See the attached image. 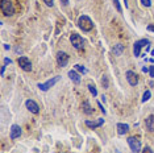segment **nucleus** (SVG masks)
<instances>
[{
	"instance_id": "nucleus-1",
	"label": "nucleus",
	"mask_w": 154,
	"mask_h": 153,
	"mask_svg": "<svg viewBox=\"0 0 154 153\" xmlns=\"http://www.w3.org/2000/svg\"><path fill=\"white\" fill-rule=\"evenodd\" d=\"M78 26L83 32H91L94 29V23L87 15H82L78 19Z\"/></svg>"
},
{
	"instance_id": "nucleus-2",
	"label": "nucleus",
	"mask_w": 154,
	"mask_h": 153,
	"mask_svg": "<svg viewBox=\"0 0 154 153\" xmlns=\"http://www.w3.org/2000/svg\"><path fill=\"white\" fill-rule=\"evenodd\" d=\"M0 9H1V12L4 16H13L15 13H16V8H15L13 3L9 1V0H1V3H0Z\"/></svg>"
},
{
	"instance_id": "nucleus-3",
	"label": "nucleus",
	"mask_w": 154,
	"mask_h": 153,
	"mask_svg": "<svg viewBox=\"0 0 154 153\" xmlns=\"http://www.w3.org/2000/svg\"><path fill=\"white\" fill-rule=\"evenodd\" d=\"M147 45H150V41L147 38H142V40L136 41L133 44V54H134V57H140L142 48H146Z\"/></svg>"
},
{
	"instance_id": "nucleus-4",
	"label": "nucleus",
	"mask_w": 154,
	"mask_h": 153,
	"mask_svg": "<svg viewBox=\"0 0 154 153\" xmlns=\"http://www.w3.org/2000/svg\"><path fill=\"white\" fill-rule=\"evenodd\" d=\"M70 42L76 50H82V49L84 48V40H83V37L78 33H71L70 34Z\"/></svg>"
},
{
	"instance_id": "nucleus-5",
	"label": "nucleus",
	"mask_w": 154,
	"mask_h": 153,
	"mask_svg": "<svg viewBox=\"0 0 154 153\" xmlns=\"http://www.w3.org/2000/svg\"><path fill=\"white\" fill-rule=\"evenodd\" d=\"M17 63H19L20 69L24 70V71H26V73L32 71V62L28 57H25V55H21V57L17 58Z\"/></svg>"
},
{
	"instance_id": "nucleus-6",
	"label": "nucleus",
	"mask_w": 154,
	"mask_h": 153,
	"mask_svg": "<svg viewBox=\"0 0 154 153\" xmlns=\"http://www.w3.org/2000/svg\"><path fill=\"white\" fill-rule=\"evenodd\" d=\"M59 79H61V76H59V75L53 76L52 79L46 81L45 83H38V89H40L41 91H47V90H50L55 83H57V82H59Z\"/></svg>"
},
{
	"instance_id": "nucleus-7",
	"label": "nucleus",
	"mask_w": 154,
	"mask_h": 153,
	"mask_svg": "<svg viewBox=\"0 0 154 153\" xmlns=\"http://www.w3.org/2000/svg\"><path fill=\"white\" fill-rule=\"evenodd\" d=\"M69 54H67L66 52H62L59 50L57 53V55H55V60H57V63L59 67H65L67 66V63H69Z\"/></svg>"
},
{
	"instance_id": "nucleus-8",
	"label": "nucleus",
	"mask_w": 154,
	"mask_h": 153,
	"mask_svg": "<svg viewBox=\"0 0 154 153\" xmlns=\"http://www.w3.org/2000/svg\"><path fill=\"white\" fill-rule=\"evenodd\" d=\"M128 145L130 146L132 153H140L141 152V141L137 137H128Z\"/></svg>"
},
{
	"instance_id": "nucleus-9",
	"label": "nucleus",
	"mask_w": 154,
	"mask_h": 153,
	"mask_svg": "<svg viewBox=\"0 0 154 153\" xmlns=\"http://www.w3.org/2000/svg\"><path fill=\"white\" fill-rule=\"evenodd\" d=\"M25 107H26V110H28L29 112H32L34 115H37L38 112H40V106H38L33 99H28V101L25 102Z\"/></svg>"
},
{
	"instance_id": "nucleus-10",
	"label": "nucleus",
	"mask_w": 154,
	"mask_h": 153,
	"mask_svg": "<svg viewBox=\"0 0 154 153\" xmlns=\"http://www.w3.org/2000/svg\"><path fill=\"white\" fill-rule=\"evenodd\" d=\"M125 76H126V81H128V83L130 86H137L138 85V75L136 74L134 71L128 70V71L125 73Z\"/></svg>"
},
{
	"instance_id": "nucleus-11",
	"label": "nucleus",
	"mask_w": 154,
	"mask_h": 153,
	"mask_svg": "<svg viewBox=\"0 0 154 153\" xmlns=\"http://www.w3.org/2000/svg\"><path fill=\"white\" fill-rule=\"evenodd\" d=\"M84 124L87 125L90 129H96V128L102 127V125L104 124V119L99 117V119H96V120H86Z\"/></svg>"
},
{
	"instance_id": "nucleus-12",
	"label": "nucleus",
	"mask_w": 154,
	"mask_h": 153,
	"mask_svg": "<svg viewBox=\"0 0 154 153\" xmlns=\"http://www.w3.org/2000/svg\"><path fill=\"white\" fill-rule=\"evenodd\" d=\"M21 133H23V129L20 125H17V124H13L11 127V132H9V137L12 140H16V139H19L20 136H21Z\"/></svg>"
},
{
	"instance_id": "nucleus-13",
	"label": "nucleus",
	"mask_w": 154,
	"mask_h": 153,
	"mask_svg": "<svg viewBox=\"0 0 154 153\" xmlns=\"http://www.w3.org/2000/svg\"><path fill=\"white\" fill-rule=\"evenodd\" d=\"M69 78H70L75 85H79V83H81V73H78L75 69H74V70H70V71H69Z\"/></svg>"
},
{
	"instance_id": "nucleus-14",
	"label": "nucleus",
	"mask_w": 154,
	"mask_h": 153,
	"mask_svg": "<svg viewBox=\"0 0 154 153\" xmlns=\"http://www.w3.org/2000/svg\"><path fill=\"white\" fill-rule=\"evenodd\" d=\"M145 127L149 132H154V115H149L145 119Z\"/></svg>"
},
{
	"instance_id": "nucleus-15",
	"label": "nucleus",
	"mask_w": 154,
	"mask_h": 153,
	"mask_svg": "<svg viewBox=\"0 0 154 153\" xmlns=\"http://www.w3.org/2000/svg\"><path fill=\"white\" fill-rule=\"evenodd\" d=\"M116 129H117V133L120 135V136H123V135H125L126 132L129 131V125L125 124V123H117Z\"/></svg>"
},
{
	"instance_id": "nucleus-16",
	"label": "nucleus",
	"mask_w": 154,
	"mask_h": 153,
	"mask_svg": "<svg viewBox=\"0 0 154 153\" xmlns=\"http://www.w3.org/2000/svg\"><path fill=\"white\" fill-rule=\"evenodd\" d=\"M82 111H83V114H86V115H92L94 114V108L91 107V104L88 101H84L82 103Z\"/></svg>"
},
{
	"instance_id": "nucleus-17",
	"label": "nucleus",
	"mask_w": 154,
	"mask_h": 153,
	"mask_svg": "<svg viewBox=\"0 0 154 153\" xmlns=\"http://www.w3.org/2000/svg\"><path fill=\"white\" fill-rule=\"evenodd\" d=\"M124 50H125V46L123 45V44H117V45L113 46V49H112V53H113L115 55H121L124 53Z\"/></svg>"
},
{
	"instance_id": "nucleus-18",
	"label": "nucleus",
	"mask_w": 154,
	"mask_h": 153,
	"mask_svg": "<svg viewBox=\"0 0 154 153\" xmlns=\"http://www.w3.org/2000/svg\"><path fill=\"white\" fill-rule=\"evenodd\" d=\"M12 63V60L8 57H5L4 60H3V66H1V75H4V71H5V67L8 66V65Z\"/></svg>"
},
{
	"instance_id": "nucleus-19",
	"label": "nucleus",
	"mask_w": 154,
	"mask_h": 153,
	"mask_svg": "<svg viewBox=\"0 0 154 153\" xmlns=\"http://www.w3.org/2000/svg\"><path fill=\"white\" fill-rule=\"evenodd\" d=\"M87 87H88V91L91 93V95H92L94 98H96V96H97V90H96V87H95V85L90 83Z\"/></svg>"
},
{
	"instance_id": "nucleus-20",
	"label": "nucleus",
	"mask_w": 154,
	"mask_h": 153,
	"mask_svg": "<svg viewBox=\"0 0 154 153\" xmlns=\"http://www.w3.org/2000/svg\"><path fill=\"white\" fill-rule=\"evenodd\" d=\"M74 69L76 70V71L78 73H81V74H86V73H87V69H86L84 66H82V65H75V66H74Z\"/></svg>"
},
{
	"instance_id": "nucleus-21",
	"label": "nucleus",
	"mask_w": 154,
	"mask_h": 153,
	"mask_svg": "<svg viewBox=\"0 0 154 153\" xmlns=\"http://www.w3.org/2000/svg\"><path fill=\"white\" fill-rule=\"evenodd\" d=\"M150 96H152V93H150V90H146V91L144 93V95H142V99H141L142 103H145V102L149 101Z\"/></svg>"
},
{
	"instance_id": "nucleus-22",
	"label": "nucleus",
	"mask_w": 154,
	"mask_h": 153,
	"mask_svg": "<svg viewBox=\"0 0 154 153\" xmlns=\"http://www.w3.org/2000/svg\"><path fill=\"white\" fill-rule=\"evenodd\" d=\"M113 1V5H115V8H116V11L118 13H123V8H121V4H120V1L118 0H112Z\"/></svg>"
},
{
	"instance_id": "nucleus-23",
	"label": "nucleus",
	"mask_w": 154,
	"mask_h": 153,
	"mask_svg": "<svg viewBox=\"0 0 154 153\" xmlns=\"http://www.w3.org/2000/svg\"><path fill=\"white\" fill-rule=\"evenodd\" d=\"M102 85H103V87H104V89H108V87H109V81H108V76H107V75H103Z\"/></svg>"
},
{
	"instance_id": "nucleus-24",
	"label": "nucleus",
	"mask_w": 154,
	"mask_h": 153,
	"mask_svg": "<svg viewBox=\"0 0 154 153\" xmlns=\"http://www.w3.org/2000/svg\"><path fill=\"white\" fill-rule=\"evenodd\" d=\"M140 1L144 7H147V8L152 7V1H150V0H140Z\"/></svg>"
},
{
	"instance_id": "nucleus-25",
	"label": "nucleus",
	"mask_w": 154,
	"mask_h": 153,
	"mask_svg": "<svg viewBox=\"0 0 154 153\" xmlns=\"http://www.w3.org/2000/svg\"><path fill=\"white\" fill-rule=\"evenodd\" d=\"M141 153H154V152H153V149L150 148V146H145V148L141 151Z\"/></svg>"
},
{
	"instance_id": "nucleus-26",
	"label": "nucleus",
	"mask_w": 154,
	"mask_h": 153,
	"mask_svg": "<svg viewBox=\"0 0 154 153\" xmlns=\"http://www.w3.org/2000/svg\"><path fill=\"white\" fill-rule=\"evenodd\" d=\"M44 3L47 5V7H53L54 5V0H42Z\"/></svg>"
},
{
	"instance_id": "nucleus-27",
	"label": "nucleus",
	"mask_w": 154,
	"mask_h": 153,
	"mask_svg": "<svg viewBox=\"0 0 154 153\" xmlns=\"http://www.w3.org/2000/svg\"><path fill=\"white\" fill-rule=\"evenodd\" d=\"M149 75L152 76V78H154V63L149 67Z\"/></svg>"
},
{
	"instance_id": "nucleus-28",
	"label": "nucleus",
	"mask_w": 154,
	"mask_h": 153,
	"mask_svg": "<svg viewBox=\"0 0 154 153\" xmlns=\"http://www.w3.org/2000/svg\"><path fill=\"white\" fill-rule=\"evenodd\" d=\"M97 107H99V108H100V111H102V112H103V114H104V115L107 114V111H105V108H104V107H103V104H102V103H100V102H97Z\"/></svg>"
},
{
	"instance_id": "nucleus-29",
	"label": "nucleus",
	"mask_w": 154,
	"mask_h": 153,
	"mask_svg": "<svg viewBox=\"0 0 154 153\" xmlns=\"http://www.w3.org/2000/svg\"><path fill=\"white\" fill-rule=\"evenodd\" d=\"M146 29H147V31H149V32H154V24L147 25V26H146Z\"/></svg>"
},
{
	"instance_id": "nucleus-30",
	"label": "nucleus",
	"mask_w": 154,
	"mask_h": 153,
	"mask_svg": "<svg viewBox=\"0 0 154 153\" xmlns=\"http://www.w3.org/2000/svg\"><path fill=\"white\" fill-rule=\"evenodd\" d=\"M59 1L62 3V5H65V7H66V5H69V1H70V0H59Z\"/></svg>"
},
{
	"instance_id": "nucleus-31",
	"label": "nucleus",
	"mask_w": 154,
	"mask_h": 153,
	"mask_svg": "<svg viewBox=\"0 0 154 153\" xmlns=\"http://www.w3.org/2000/svg\"><path fill=\"white\" fill-rule=\"evenodd\" d=\"M142 73H149V69H147L146 66H144L142 67Z\"/></svg>"
},
{
	"instance_id": "nucleus-32",
	"label": "nucleus",
	"mask_w": 154,
	"mask_h": 153,
	"mask_svg": "<svg viewBox=\"0 0 154 153\" xmlns=\"http://www.w3.org/2000/svg\"><path fill=\"white\" fill-rule=\"evenodd\" d=\"M9 48H11L9 45H7V44H4V49H7V50H8V49H9Z\"/></svg>"
},
{
	"instance_id": "nucleus-33",
	"label": "nucleus",
	"mask_w": 154,
	"mask_h": 153,
	"mask_svg": "<svg viewBox=\"0 0 154 153\" xmlns=\"http://www.w3.org/2000/svg\"><path fill=\"white\" fill-rule=\"evenodd\" d=\"M124 4H125V8H128V0H124Z\"/></svg>"
},
{
	"instance_id": "nucleus-34",
	"label": "nucleus",
	"mask_w": 154,
	"mask_h": 153,
	"mask_svg": "<svg viewBox=\"0 0 154 153\" xmlns=\"http://www.w3.org/2000/svg\"><path fill=\"white\" fill-rule=\"evenodd\" d=\"M150 54H152V57L154 58V49H152V52H150Z\"/></svg>"
}]
</instances>
